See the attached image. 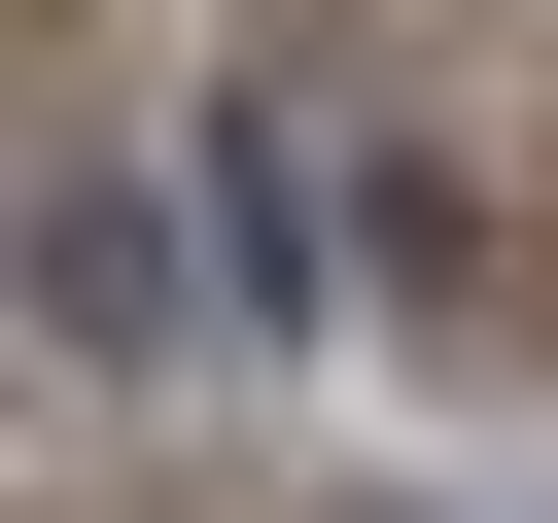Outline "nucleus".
Masks as SVG:
<instances>
[{
	"instance_id": "nucleus-1",
	"label": "nucleus",
	"mask_w": 558,
	"mask_h": 523,
	"mask_svg": "<svg viewBox=\"0 0 558 523\" xmlns=\"http://www.w3.org/2000/svg\"><path fill=\"white\" fill-rule=\"evenodd\" d=\"M35 349H70V384H174V349H209V244H174L105 139L35 174Z\"/></svg>"
},
{
	"instance_id": "nucleus-2",
	"label": "nucleus",
	"mask_w": 558,
	"mask_h": 523,
	"mask_svg": "<svg viewBox=\"0 0 558 523\" xmlns=\"http://www.w3.org/2000/svg\"><path fill=\"white\" fill-rule=\"evenodd\" d=\"M174 209H209V314H314V139H279V105H209Z\"/></svg>"
}]
</instances>
